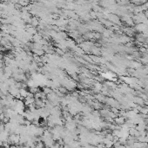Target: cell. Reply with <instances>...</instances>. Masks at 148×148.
<instances>
[{
	"label": "cell",
	"mask_w": 148,
	"mask_h": 148,
	"mask_svg": "<svg viewBox=\"0 0 148 148\" xmlns=\"http://www.w3.org/2000/svg\"><path fill=\"white\" fill-rule=\"evenodd\" d=\"M19 94H20V95H21L22 98H26V97H27V95H28L29 93L27 92V91H26L25 89L22 88V89H20V90H19Z\"/></svg>",
	"instance_id": "6da1fadb"
}]
</instances>
